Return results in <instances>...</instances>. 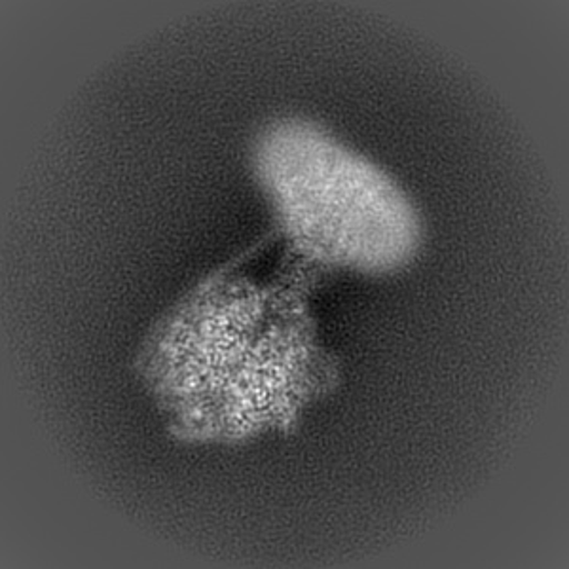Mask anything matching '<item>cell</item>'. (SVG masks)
<instances>
[{
	"label": "cell",
	"mask_w": 569,
	"mask_h": 569,
	"mask_svg": "<svg viewBox=\"0 0 569 569\" xmlns=\"http://www.w3.org/2000/svg\"><path fill=\"white\" fill-rule=\"evenodd\" d=\"M262 179L287 228L319 257L362 270L399 264L415 246V219L378 169L305 128L262 147Z\"/></svg>",
	"instance_id": "obj_1"
}]
</instances>
